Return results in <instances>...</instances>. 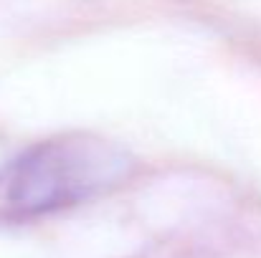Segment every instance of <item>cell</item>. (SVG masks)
<instances>
[{"mask_svg": "<svg viewBox=\"0 0 261 258\" xmlns=\"http://www.w3.org/2000/svg\"><path fill=\"white\" fill-rule=\"evenodd\" d=\"M129 172L132 157L94 134L38 142L0 167V220H28L74 208L114 190Z\"/></svg>", "mask_w": 261, "mask_h": 258, "instance_id": "obj_1", "label": "cell"}]
</instances>
